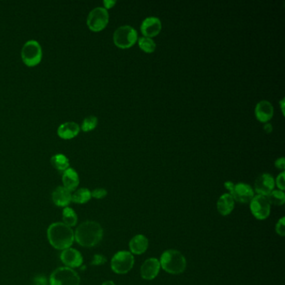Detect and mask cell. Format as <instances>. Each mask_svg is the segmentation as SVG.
<instances>
[{"label":"cell","mask_w":285,"mask_h":285,"mask_svg":"<svg viewBox=\"0 0 285 285\" xmlns=\"http://www.w3.org/2000/svg\"><path fill=\"white\" fill-rule=\"evenodd\" d=\"M47 236L49 244L59 250L69 249L75 240L74 231L63 223L52 224L47 230Z\"/></svg>","instance_id":"6da1fadb"},{"label":"cell","mask_w":285,"mask_h":285,"mask_svg":"<svg viewBox=\"0 0 285 285\" xmlns=\"http://www.w3.org/2000/svg\"><path fill=\"white\" fill-rule=\"evenodd\" d=\"M102 238L103 229L96 222H84L75 230V240L85 248L96 246L102 240Z\"/></svg>","instance_id":"7a4b0ae2"},{"label":"cell","mask_w":285,"mask_h":285,"mask_svg":"<svg viewBox=\"0 0 285 285\" xmlns=\"http://www.w3.org/2000/svg\"><path fill=\"white\" fill-rule=\"evenodd\" d=\"M161 267L171 275H179L184 272L187 267V260L182 253L176 249L166 250L160 260Z\"/></svg>","instance_id":"3957f363"},{"label":"cell","mask_w":285,"mask_h":285,"mask_svg":"<svg viewBox=\"0 0 285 285\" xmlns=\"http://www.w3.org/2000/svg\"><path fill=\"white\" fill-rule=\"evenodd\" d=\"M138 34L136 28L131 25L120 26L114 32L113 41L121 49H129L136 44Z\"/></svg>","instance_id":"277c9868"},{"label":"cell","mask_w":285,"mask_h":285,"mask_svg":"<svg viewBox=\"0 0 285 285\" xmlns=\"http://www.w3.org/2000/svg\"><path fill=\"white\" fill-rule=\"evenodd\" d=\"M80 278L75 270L61 267L54 270L49 278L50 285H80Z\"/></svg>","instance_id":"5b68a950"},{"label":"cell","mask_w":285,"mask_h":285,"mask_svg":"<svg viewBox=\"0 0 285 285\" xmlns=\"http://www.w3.org/2000/svg\"><path fill=\"white\" fill-rule=\"evenodd\" d=\"M21 58L28 67L36 66L42 59V48L36 40H28L23 44L21 50Z\"/></svg>","instance_id":"8992f818"},{"label":"cell","mask_w":285,"mask_h":285,"mask_svg":"<svg viewBox=\"0 0 285 285\" xmlns=\"http://www.w3.org/2000/svg\"><path fill=\"white\" fill-rule=\"evenodd\" d=\"M133 255L128 251H120L114 255L111 260V270L118 275H125L133 268Z\"/></svg>","instance_id":"52a82bcc"},{"label":"cell","mask_w":285,"mask_h":285,"mask_svg":"<svg viewBox=\"0 0 285 285\" xmlns=\"http://www.w3.org/2000/svg\"><path fill=\"white\" fill-rule=\"evenodd\" d=\"M86 23L90 30L94 32L103 30L109 23L108 11L103 7L93 8L88 14Z\"/></svg>","instance_id":"ba28073f"},{"label":"cell","mask_w":285,"mask_h":285,"mask_svg":"<svg viewBox=\"0 0 285 285\" xmlns=\"http://www.w3.org/2000/svg\"><path fill=\"white\" fill-rule=\"evenodd\" d=\"M270 202L267 197L262 195L255 196L250 202V210L255 219L265 220L268 219L270 214Z\"/></svg>","instance_id":"9c48e42d"},{"label":"cell","mask_w":285,"mask_h":285,"mask_svg":"<svg viewBox=\"0 0 285 285\" xmlns=\"http://www.w3.org/2000/svg\"><path fill=\"white\" fill-rule=\"evenodd\" d=\"M229 194L233 197L234 201L240 203H250L255 197V191L249 184L239 183L234 184L229 190Z\"/></svg>","instance_id":"30bf717a"},{"label":"cell","mask_w":285,"mask_h":285,"mask_svg":"<svg viewBox=\"0 0 285 285\" xmlns=\"http://www.w3.org/2000/svg\"><path fill=\"white\" fill-rule=\"evenodd\" d=\"M275 187V180L270 173H263L258 177L255 183V191L258 195L267 197Z\"/></svg>","instance_id":"8fae6325"},{"label":"cell","mask_w":285,"mask_h":285,"mask_svg":"<svg viewBox=\"0 0 285 285\" xmlns=\"http://www.w3.org/2000/svg\"><path fill=\"white\" fill-rule=\"evenodd\" d=\"M162 30V22L156 16H150L145 18L141 24V33L146 37L157 36Z\"/></svg>","instance_id":"7c38bea8"},{"label":"cell","mask_w":285,"mask_h":285,"mask_svg":"<svg viewBox=\"0 0 285 285\" xmlns=\"http://www.w3.org/2000/svg\"><path fill=\"white\" fill-rule=\"evenodd\" d=\"M60 260L64 265H66V267L70 268V269L80 267L83 264V257L81 254L76 249H71V248L64 249L62 251Z\"/></svg>","instance_id":"4fadbf2b"},{"label":"cell","mask_w":285,"mask_h":285,"mask_svg":"<svg viewBox=\"0 0 285 285\" xmlns=\"http://www.w3.org/2000/svg\"><path fill=\"white\" fill-rule=\"evenodd\" d=\"M274 106L269 100H261L255 106V113L258 121L267 123L274 116Z\"/></svg>","instance_id":"5bb4252c"},{"label":"cell","mask_w":285,"mask_h":285,"mask_svg":"<svg viewBox=\"0 0 285 285\" xmlns=\"http://www.w3.org/2000/svg\"><path fill=\"white\" fill-rule=\"evenodd\" d=\"M161 265L159 260L156 258H151L146 260L141 267V275L146 280H154L160 272Z\"/></svg>","instance_id":"9a60e30c"},{"label":"cell","mask_w":285,"mask_h":285,"mask_svg":"<svg viewBox=\"0 0 285 285\" xmlns=\"http://www.w3.org/2000/svg\"><path fill=\"white\" fill-rule=\"evenodd\" d=\"M80 131V127L77 123L73 122V121H69V122L61 124L57 130V133L60 138L69 140V139L75 138V136H77Z\"/></svg>","instance_id":"2e32d148"},{"label":"cell","mask_w":285,"mask_h":285,"mask_svg":"<svg viewBox=\"0 0 285 285\" xmlns=\"http://www.w3.org/2000/svg\"><path fill=\"white\" fill-rule=\"evenodd\" d=\"M148 239L147 237L141 234H138L133 237L131 241L129 243V248L131 254L133 255H140L144 254L148 249Z\"/></svg>","instance_id":"e0dca14e"},{"label":"cell","mask_w":285,"mask_h":285,"mask_svg":"<svg viewBox=\"0 0 285 285\" xmlns=\"http://www.w3.org/2000/svg\"><path fill=\"white\" fill-rule=\"evenodd\" d=\"M71 192L67 190L64 187H58L52 193V200L58 207H65L69 205L71 202Z\"/></svg>","instance_id":"ac0fdd59"},{"label":"cell","mask_w":285,"mask_h":285,"mask_svg":"<svg viewBox=\"0 0 285 285\" xmlns=\"http://www.w3.org/2000/svg\"><path fill=\"white\" fill-rule=\"evenodd\" d=\"M62 182L64 184V188H66L67 190L69 192L75 191L80 183L79 175L75 170L69 167L62 175Z\"/></svg>","instance_id":"d6986e66"},{"label":"cell","mask_w":285,"mask_h":285,"mask_svg":"<svg viewBox=\"0 0 285 285\" xmlns=\"http://www.w3.org/2000/svg\"><path fill=\"white\" fill-rule=\"evenodd\" d=\"M235 201L229 193H224L219 198L217 203V208L223 216L229 215L234 210Z\"/></svg>","instance_id":"ffe728a7"},{"label":"cell","mask_w":285,"mask_h":285,"mask_svg":"<svg viewBox=\"0 0 285 285\" xmlns=\"http://www.w3.org/2000/svg\"><path fill=\"white\" fill-rule=\"evenodd\" d=\"M50 162H51L52 166L59 172H64L69 167L68 157L61 153L53 156L50 159Z\"/></svg>","instance_id":"44dd1931"},{"label":"cell","mask_w":285,"mask_h":285,"mask_svg":"<svg viewBox=\"0 0 285 285\" xmlns=\"http://www.w3.org/2000/svg\"><path fill=\"white\" fill-rule=\"evenodd\" d=\"M90 198H91V192L87 188H80L73 193L71 202L79 204H84L89 202Z\"/></svg>","instance_id":"7402d4cb"},{"label":"cell","mask_w":285,"mask_h":285,"mask_svg":"<svg viewBox=\"0 0 285 285\" xmlns=\"http://www.w3.org/2000/svg\"><path fill=\"white\" fill-rule=\"evenodd\" d=\"M62 217H63V224H65L67 226L71 228V227L75 226L77 224V214L71 208L66 207L64 208L63 213H62Z\"/></svg>","instance_id":"603a6c76"},{"label":"cell","mask_w":285,"mask_h":285,"mask_svg":"<svg viewBox=\"0 0 285 285\" xmlns=\"http://www.w3.org/2000/svg\"><path fill=\"white\" fill-rule=\"evenodd\" d=\"M139 47L146 53H153L157 48L156 42L149 37H140L138 39Z\"/></svg>","instance_id":"cb8c5ba5"},{"label":"cell","mask_w":285,"mask_h":285,"mask_svg":"<svg viewBox=\"0 0 285 285\" xmlns=\"http://www.w3.org/2000/svg\"><path fill=\"white\" fill-rule=\"evenodd\" d=\"M270 205L282 206L285 203V194L284 191L274 190L267 196Z\"/></svg>","instance_id":"d4e9b609"},{"label":"cell","mask_w":285,"mask_h":285,"mask_svg":"<svg viewBox=\"0 0 285 285\" xmlns=\"http://www.w3.org/2000/svg\"><path fill=\"white\" fill-rule=\"evenodd\" d=\"M98 119L96 116H87L86 118L84 119L82 125H81V130L85 132L93 131L94 129L97 126Z\"/></svg>","instance_id":"484cf974"},{"label":"cell","mask_w":285,"mask_h":285,"mask_svg":"<svg viewBox=\"0 0 285 285\" xmlns=\"http://www.w3.org/2000/svg\"><path fill=\"white\" fill-rule=\"evenodd\" d=\"M275 230L280 236L284 237L285 235V217H283L279 220L276 227H275Z\"/></svg>","instance_id":"4316f807"},{"label":"cell","mask_w":285,"mask_h":285,"mask_svg":"<svg viewBox=\"0 0 285 285\" xmlns=\"http://www.w3.org/2000/svg\"><path fill=\"white\" fill-rule=\"evenodd\" d=\"M285 172L283 171L280 174H279L276 180H275V184L279 188V190L285 191Z\"/></svg>","instance_id":"83f0119b"},{"label":"cell","mask_w":285,"mask_h":285,"mask_svg":"<svg viewBox=\"0 0 285 285\" xmlns=\"http://www.w3.org/2000/svg\"><path fill=\"white\" fill-rule=\"evenodd\" d=\"M107 195V191L104 188H96L91 192V198H96V199H102Z\"/></svg>","instance_id":"f1b7e54d"},{"label":"cell","mask_w":285,"mask_h":285,"mask_svg":"<svg viewBox=\"0 0 285 285\" xmlns=\"http://www.w3.org/2000/svg\"><path fill=\"white\" fill-rule=\"evenodd\" d=\"M33 285H48V280L44 275H37L33 279Z\"/></svg>","instance_id":"f546056e"},{"label":"cell","mask_w":285,"mask_h":285,"mask_svg":"<svg viewBox=\"0 0 285 285\" xmlns=\"http://www.w3.org/2000/svg\"><path fill=\"white\" fill-rule=\"evenodd\" d=\"M105 263H106V259L105 256L101 255H95L93 258L92 265H103Z\"/></svg>","instance_id":"4dcf8cb0"},{"label":"cell","mask_w":285,"mask_h":285,"mask_svg":"<svg viewBox=\"0 0 285 285\" xmlns=\"http://www.w3.org/2000/svg\"><path fill=\"white\" fill-rule=\"evenodd\" d=\"M275 167H277L278 169L285 170V157H280L278 158L275 162Z\"/></svg>","instance_id":"1f68e13d"},{"label":"cell","mask_w":285,"mask_h":285,"mask_svg":"<svg viewBox=\"0 0 285 285\" xmlns=\"http://www.w3.org/2000/svg\"><path fill=\"white\" fill-rule=\"evenodd\" d=\"M103 3H104L105 9H107V8H111L114 7V5L116 3V1H115V0H105V1H103Z\"/></svg>","instance_id":"d6a6232c"},{"label":"cell","mask_w":285,"mask_h":285,"mask_svg":"<svg viewBox=\"0 0 285 285\" xmlns=\"http://www.w3.org/2000/svg\"><path fill=\"white\" fill-rule=\"evenodd\" d=\"M264 129H265V131H266L267 133H270V132L273 131V126L271 124L267 122V123H265V128Z\"/></svg>","instance_id":"836d02e7"},{"label":"cell","mask_w":285,"mask_h":285,"mask_svg":"<svg viewBox=\"0 0 285 285\" xmlns=\"http://www.w3.org/2000/svg\"><path fill=\"white\" fill-rule=\"evenodd\" d=\"M102 285H116L113 281H105V282L103 283Z\"/></svg>","instance_id":"e575fe53"},{"label":"cell","mask_w":285,"mask_h":285,"mask_svg":"<svg viewBox=\"0 0 285 285\" xmlns=\"http://www.w3.org/2000/svg\"><path fill=\"white\" fill-rule=\"evenodd\" d=\"M280 104H281V109H282V112L283 114L285 113V111H284V106H285V105H284V104H285V99H282V100H281V101H280Z\"/></svg>","instance_id":"d590c367"}]
</instances>
